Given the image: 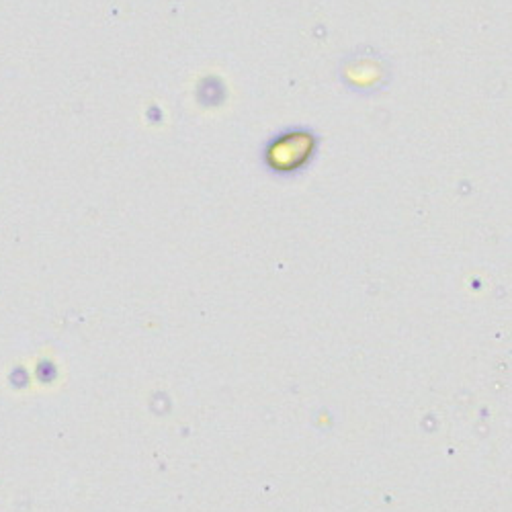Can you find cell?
Wrapping results in <instances>:
<instances>
[{
    "mask_svg": "<svg viewBox=\"0 0 512 512\" xmlns=\"http://www.w3.org/2000/svg\"><path fill=\"white\" fill-rule=\"evenodd\" d=\"M318 148V138L310 130L279 132L263 152L267 168L275 175H293L310 164Z\"/></svg>",
    "mask_w": 512,
    "mask_h": 512,
    "instance_id": "1",
    "label": "cell"
}]
</instances>
